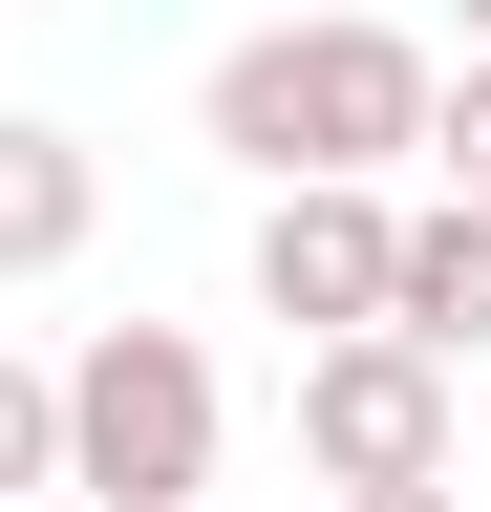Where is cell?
<instances>
[{
  "label": "cell",
  "instance_id": "obj_1",
  "mask_svg": "<svg viewBox=\"0 0 491 512\" xmlns=\"http://www.w3.org/2000/svg\"><path fill=\"white\" fill-rule=\"evenodd\" d=\"M193 128L235 171H406V128H427V43L406 22H257V43H214V86Z\"/></svg>",
  "mask_w": 491,
  "mask_h": 512
},
{
  "label": "cell",
  "instance_id": "obj_2",
  "mask_svg": "<svg viewBox=\"0 0 491 512\" xmlns=\"http://www.w3.org/2000/svg\"><path fill=\"white\" fill-rule=\"evenodd\" d=\"M65 491L86 512H193L214 491V363H193V320H107L65 363Z\"/></svg>",
  "mask_w": 491,
  "mask_h": 512
},
{
  "label": "cell",
  "instance_id": "obj_3",
  "mask_svg": "<svg viewBox=\"0 0 491 512\" xmlns=\"http://www.w3.org/2000/svg\"><path fill=\"white\" fill-rule=\"evenodd\" d=\"M299 470H321V491L449 470V363H427L406 320H321V342H299Z\"/></svg>",
  "mask_w": 491,
  "mask_h": 512
},
{
  "label": "cell",
  "instance_id": "obj_4",
  "mask_svg": "<svg viewBox=\"0 0 491 512\" xmlns=\"http://www.w3.org/2000/svg\"><path fill=\"white\" fill-rule=\"evenodd\" d=\"M385 171H278V214H257V320H385Z\"/></svg>",
  "mask_w": 491,
  "mask_h": 512
},
{
  "label": "cell",
  "instance_id": "obj_5",
  "mask_svg": "<svg viewBox=\"0 0 491 512\" xmlns=\"http://www.w3.org/2000/svg\"><path fill=\"white\" fill-rule=\"evenodd\" d=\"M385 320H406L427 363H470V342H491V192H427V214L385 235Z\"/></svg>",
  "mask_w": 491,
  "mask_h": 512
},
{
  "label": "cell",
  "instance_id": "obj_6",
  "mask_svg": "<svg viewBox=\"0 0 491 512\" xmlns=\"http://www.w3.org/2000/svg\"><path fill=\"white\" fill-rule=\"evenodd\" d=\"M107 214V171H86V128H0V278H65Z\"/></svg>",
  "mask_w": 491,
  "mask_h": 512
},
{
  "label": "cell",
  "instance_id": "obj_7",
  "mask_svg": "<svg viewBox=\"0 0 491 512\" xmlns=\"http://www.w3.org/2000/svg\"><path fill=\"white\" fill-rule=\"evenodd\" d=\"M22 491H65V363L0 342V512H22Z\"/></svg>",
  "mask_w": 491,
  "mask_h": 512
},
{
  "label": "cell",
  "instance_id": "obj_8",
  "mask_svg": "<svg viewBox=\"0 0 491 512\" xmlns=\"http://www.w3.org/2000/svg\"><path fill=\"white\" fill-rule=\"evenodd\" d=\"M406 150H427V171H449V192H491V43L449 64V86H427V128H406Z\"/></svg>",
  "mask_w": 491,
  "mask_h": 512
},
{
  "label": "cell",
  "instance_id": "obj_9",
  "mask_svg": "<svg viewBox=\"0 0 491 512\" xmlns=\"http://www.w3.org/2000/svg\"><path fill=\"white\" fill-rule=\"evenodd\" d=\"M342 512H449V470H406V491H342Z\"/></svg>",
  "mask_w": 491,
  "mask_h": 512
},
{
  "label": "cell",
  "instance_id": "obj_10",
  "mask_svg": "<svg viewBox=\"0 0 491 512\" xmlns=\"http://www.w3.org/2000/svg\"><path fill=\"white\" fill-rule=\"evenodd\" d=\"M449 22H470V43H491V0H449Z\"/></svg>",
  "mask_w": 491,
  "mask_h": 512
}]
</instances>
